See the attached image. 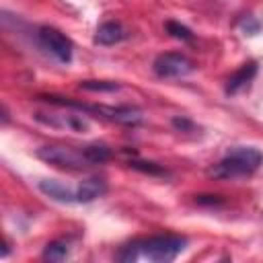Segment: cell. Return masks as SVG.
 Instances as JSON below:
<instances>
[{
	"label": "cell",
	"mask_w": 263,
	"mask_h": 263,
	"mask_svg": "<svg viewBox=\"0 0 263 263\" xmlns=\"http://www.w3.org/2000/svg\"><path fill=\"white\" fill-rule=\"evenodd\" d=\"M187 247V240L183 236L175 234H164V236H152L146 240H138L127 245L117 259L123 263H134V261H152V263H168L177 259Z\"/></svg>",
	"instance_id": "cell-1"
},
{
	"label": "cell",
	"mask_w": 263,
	"mask_h": 263,
	"mask_svg": "<svg viewBox=\"0 0 263 263\" xmlns=\"http://www.w3.org/2000/svg\"><path fill=\"white\" fill-rule=\"evenodd\" d=\"M263 164V152L255 146H234L228 154L208 168V177L218 181H232L253 175Z\"/></svg>",
	"instance_id": "cell-2"
},
{
	"label": "cell",
	"mask_w": 263,
	"mask_h": 263,
	"mask_svg": "<svg viewBox=\"0 0 263 263\" xmlns=\"http://www.w3.org/2000/svg\"><path fill=\"white\" fill-rule=\"evenodd\" d=\"M37 158H41L43 162L62 166V168H70V171H80L90 166L84 150H74L70 146H41L35 152Z\"/></svg>",
	"instance_id": "cell-3"
},
{
	"label": "cell",
	"mask_w": 263,
	"mask_h": 263,
	"mask_svg": "<svg viewBox=\"0 0 263 263\" xmlns=\"http://www.w3.org/2000/svg\"><path fill=\"white\" fill-rule=\"evenodd\" d=\"M152 70L160 78H181V76H187L193 72V62L183 53L166 51L154 60Z\"/></svg>",
	"instance_id": "cell-4"
},
{
	"label": "cell",
	"mask_w": 263,
	"mask_h": 263,
	"mask_svg": "<svg viewBox=\"0 0 263 263\" xmlns=\"http://www.w3.org/2000/svg\"><path fill=\"white\" fill-rule=\"evenodd\" d=\"M39 41L41 45L62 64L72 62V41L53 27H41L39 29Z\"/></svg>",
	"instance_id": "cell-5"
},
{
	"label": "cell",
	"mask_w": 263,
	"mask_h": 263,
	"mask_svg": "<svg viewBox=\"0 0 263 263\" xmlns=\"http://www.w3.org/2000/svg\"><path fill=\"white\" fill-rule=\"evenodd\" d=\"M257 72H259V66H257V62H245L238 70H234L230 76H228V80H226V95H238L240 90H245V88H249V84L255 80V76H257Z\"/></svg>",
	"instance_id": "cell-6"
},
{
	"label": "cell",
	"mask_w": 263,
	"mask_h": 263,
	"mask_svg": "<svg viewBox=\"0 0 263 263\" xmlns=\"http://www.w3.org/2000/svg\"><path fill=\"white\" fill-rule=\"evenodd\" d=\"M107 193V181L101 177H90L86 181L80 183V187L76 189V201L78 203H88L95 201L97 197Z\"/></svg>",
	"instance_id": "cell-7"
},
{
	"label": "cell",
	"mask_w": 263,
	"mask_h": 263,
	"mask_svg": "<svg viewBox=\"0 0 263 263\" xmlns=\"http://www.w3.org/2000/svg\"><path fill=\"white\" fill-rule=\"evenodd\" d=\"M123 39H125V29L115 21L103 23L95 33V43L99 45H115Z\"/></svg>",
	"instance_id": "cell-8"
},
{
	"label": "cell",
	"mask_w": 263,
	"mask_h": 263,
	"mask_svg": "<svg viewBox=\"0 0 263 263\" xmlns=\"http://www.w3.org/2000/svg\"><path fill=\"white\" fill-rule=\"evenodd\" d=\"M39 189H41L47 197H51V199H55V201H64V203L76 201V191H70L66 185H62V183L55 181V179H43V181H39Z\"/></svg>",
	"instance_id": "cell-9"
},
{
	"label": "cell",
	"mask_w": 263,
	"mask_h": 263,
	"mask_svg": "<svg viewBox=\"0 0 263 263\" xmlns=\"http://www.w3.org/2000/svg\"><path fill=\"white\" fill-rule=\"evenodd\" d=\"M129 164V168H134V171H140V173H146V175H152V177H168V171L162 166V164H158V162H150V160H129L127 162Z\"/></svg>",
	"instance_id": "cell-10"
},
{
	"label": "cell",
	"mask_w": 263,
	"mask_h": 263,
	"mask_svg": "<svg viewBox=\"0 0 263 263\" xmlns=\"http://www.w3.org/2000/svg\"><path fill=\"white\" fill-rule=\"evenodd\" d=\"M84 154H86L90 164H103L111 158V148L105 144H90L84 148Z\"/></svg>",
	"instance_id": "cell-11"
},
{
	"label": "cell",
	"mask_w": 263,
	"mask_h": 263,
	"mask_svg": "<svg viewBox=\"0 0 263 263\" xmlns=\"http://www.w3.org/2000/svg\"><path fill=\"white\" fill-rule=\"evenodd\" d=\"M66 257H68V242L66 240H53L43 251L45 261H64Z\"/></svg>",
	"instance_id": "cell-12"
},
{
	"label": "cell",
	"mask_w": 263,
	"mask_h": 263,
	"mask_svg": "<svg viewBox=\"0 0 263 263\" xmlns=\"http://www.w3.org/2000/svg\"><path fill=\"white\" fill-rule=\"evenodd\" d=\"M78 88L88 92H113V90H119V84L109 80H82Z\"/></svg>",
	"instance_id": "cell-13"
},
{
	"label": "cell",
	"mask_w": 263,
	"mask_h": 263,
	"mask_svg": "<svg viewBox=\"0 0 263 263\" xmlns=\"http://www.w3.org/2000/svg\"><path fill=\"white\" fill-rule=\"evenodd\" d=\"M164 29H166V33H168L171 37H175V39H181V41H191V39H193L191 29L185 27V25H181V23H177V21H166V23H164Z\"/></svg>",
	"instance_id": "cell-14"
},
{
	"label": "cell",
	"mask_w": 263,
	"mask_h": 263,
	"mask_svg": "<svg viewBox=\"0 0 263 263\" xmlns=\"http://www.w3.org/2000/svg\"><path fill=\"white\" fill-rule=\"evenodd\" d=\"M240 31L245 35H257L261 31V21H257L255 16H247L240 21Z\"/></svg>",
	"instance_id": "cell-15"
},
{
	"label": "cell",
	"mask_w": 263,
	"mask_h": 263,
	"mask_svg": "<svg viewBox=\"0 0 263 263\" xmlns=\"http://www.w3.org/2000/svg\"><path fill=\"white\" fill-rule=\"evenodd\" d=\"M173 127L175 129H179V132H193L195 129V123L191 121V119H187L185 115H177V117H173Z\"/></svg>",
	"instance_id": "cell-16"
},
{
	"label": "cell",
	"mask_w": 263,
	"mask_h": 263,
	"mask_svg": "<svg viewBox=\"0 0 263 263\" xmlns=\"http://www.w3.org/2000/svg\"><path fill=\"white\" fill-rule=\"evenodd\" d=\"M195 201L199 205H218V203H222V197L220 195H197Z\"/></svg>",
	"instance_id": "cell-17"
}]
</instances>
